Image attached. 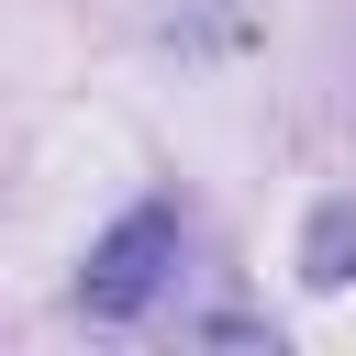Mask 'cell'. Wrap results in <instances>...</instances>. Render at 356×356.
Returning a JSON list of instances; mask_svg holds the SVG:
<instances>
[{"label":"cell","mask_w":356,"mask_h":356,"mask_svg":"<svg viewBox=\"0 0 356 356\" xmlns=\"http://www.w3.org/2000/svg\"><path fill=\"white\" fill-rule=\"evenodd\" d=\"M300 278H312V289H345V278H356V200H312V222H300Z\"/></svg>","instance_id":"7a4b0ae2"},{"label":"cell","mask_w":356,"mask_h":356,"mask_svg":"<svg viewBox=\"0 0 356 356\" xmlns=\"http://www.w3.org/2000/svg\"><path fill=\"white\" fill-rule=\"evenodd\" d=\"M167 278H178V211L145 200V211H122V222L89 245V267H78V312H89V323H134Z\"/></svg>","instance_id":"6da1fadb"}]
</instances>
